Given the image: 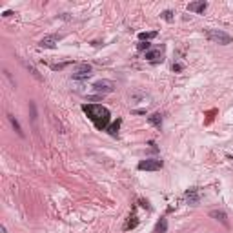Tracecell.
Instances as JSON below:
<instances>
[{"mask_svg": "<svg viewBox=\"0 0 233 233\" xmlns=\"http://www.w3.org/2000/svg\"><path fill=\"white\" fill-rule=\"evenodd\" d=\"M82 111L95 124L96 129H108V126H110V110L108 108H104L100 104H84Z\"/></svg>", "mask_w": 233, "mask_h": 233, "instance_id": "1", "label": "cell"}, {"mask_svg": "<svg viewBox=\"0 0 233 233\" xmlns=\"http://www.w3.org/2000/svg\"><path fill=\"white\" fill-rule=\"evenodd\" d=\"M206 37L215 44H220V46H228L233 42L231 37L228 33H224L222 29H206Z\"/></svg>", "mask_w": 233, "mask_h": 233, "instance_id": "2", "label": "cell"}, {"mask_svg": "<svg viewBox=\"0 0 233 233\" xmlns=\"http://www.w3.org/2000/svg\"><path fill=\"white\" fill-rule=\"evenodd\" d=\"M115 82L113 80H108V78H100V80H96L95 84H93V91L95 93H98V95H110V93H113L115 91Z\"/></svg>", "mask_w": 233, "mask_h": 233, "instance_id": "3", "label": "cell"}, {"mask_svg": "<svg viewBox=\"0 0 233 233\" xmlns=\"http://www.w3.org/2000/svg\"><path fill=\"white\" fill-rule=\"evenodd\" d=\"M71 77L75 80H86V78H89L91 77V66L89 64H77Z\"/></svg>", "mask_w": 233, "mask_h": 233, "instance_id": "4", "label": "cell"}, {"mask_svg": "<svg viewBox=\"0 0 233 233\" xmlns=\"http://www.w3.org/2000/svg\"><path fill=\"white\" fill-rule=\"evenodd\" d=\"M162 160H159V159H146V160H140L138 162V169H142V171H159V169H162Z\"/></svg>", "mask_w": 233, "mask_h": 233, "instance_id": "5", "label": "cell"}, {"mask_svg": "<svg viewBox=\"0 0 233 233\" xmlns=\"http://www.w3.org/2000/svg\"><path fill=\"white\" fill-rule=\"evenodd\" d=\"M144 56H146V60L151 62V64H159V62L164 60V58H162V56H164L162 55V49H150Z\"/></svg>", "mask_w": 233, "mask_h": 233, "instance_id": "6", "label": "cell"}, {"mask_svg": "<svg viewBox=\"0 0 233 233\" xmlns=\"http://www.w3.org/2000/svg\"><path fill=\"white\" fill-rule=\"evenodd\" d=\"M56 44H58V37L56 35H46L44 38L40 40V47H46V49H53V47H56Z\"/></svg>", "mask_w": 233, "mask_h": 233, "instance_id": "7", "label": "cell"}, {"mask_svg": "<svg viewBox=\"0 0 233 233\" xmlns=\"http://www.w3.org/2000/svg\"><path fill=\"white\" fill-rule=\"evenodd\" d=\"M206 7H208V2H204V0H199V2H191V4H188V11H193V13H204Z\"/></svg>", "mask_w": 233, "mask_h": 233, "instance_id": "8", "label": "cell"}, {"mask_svg": "<svg viewBox=\"0 0 233 233\" xmlns=\"http://www.w3.org/2000/svg\"><path fill=\"white\" fill-rule=\"evenodd\" d=\"M209 217H213L215 220H220L226 228L230 226V222H228V217H226V213L224 211H219V209H213V211H209Z\"/></svg>", "mask_w": 233, "mask_h": 233, "instance_id": "9", "label": "cell"}, {"mask_svg": "<svg viewBox=\"0 0 233 233\" xmlns=\"http://www.w3.org/2000/svg\"><path fill=\"white\" fill-rule=\"evenodd\" d=\"M186 200H188L191 206H195L197 202H199V193H197L195 188H191V190H188V191H186Z\"/></svg>", "mask_w": 233, "mask_h": 233, "instance_id": "10", "label": "cell"}, {"mask_svg": "<svg viewBox=\"0 0 233 233\" xmlns=\"http://www.w3.org/2000/svg\"><path fill=\"white\" fill-rule=\"evenodd\" d=\"M7 120L11 122V126H13V128H15V131H16V133H18L20 137H24V131H22V128H20V124H18V120L15 119V117H13V115H11V113H7Z\"/></svg>", "mask_w": 233, "mask_h": 233, "instance_id": "11", "label": "cell"}, {"mask_svg": "<svg viewBox=\"0 0 233 233\" xmlns=\"http://www.w3.org/2000/svg\"><path fill=\"white\" fill-rule=\"evenodd\" d=\"M148 122L151 126H155V128H160L162 126V117H160V113H153L151 117H148Z\"/></svg>", "mask_w": 233, "mask_h": 233, "instance_id": "12", "label": "cell"}, {"mask_svg": "<svg viewBox=\"0 0 233 233\" xmlns=\"http://www.w3.org/2000/svg\"><path fill=\"white\" fill-rule=\"evenodd\" d=\"M22 62H24V66H26V68L29 69V71H31V75H33V77H35V78H37V80H44V77H42L40 73H38V69L35 68V66H33V64H29V62H26V60H22Z\"/></svg>", "mask_w": 233, "mask_h": 233, "instance_id": "13", "label": "cell"}, {"mask_svg": "<svg viewBox=\"0 0 233 233\" xmlns=\"http://www.w3.org/2000/svg\"><path fill=\"white\" fill-rule=\"evenodd\" d=\"M168 231V219H160L155 226V233H166Z\"/></svg>", "mask_w": 233, "mask_h": 233, "instance_id": "14", "label": "cell"}, {"mask_svg": "<svg viewBox=\"0 0 233 233\" xmlns=\"http://www.w3.org/2000/svg\"><path fill=\"white\" fill-rule=\"evenodd\" d=\"M157 37V31H142V33H138V38L144 42H148V40H151V38H155Z\"/></svg>", "mask_w": 233, "mask_h": 233, "instance_id": "15", "label": "cell"}, {"mask_svg": "<svg viewBox=\"0 0 233 233\" xmlns=\"http://www.w3.org/2000/svg\"><path fill=\"white\" fill-rule=\"evenodd\" d=\"M119 126H120V120H115L113 124L108 126V131H110L111 137H117V133H119Z\"/></svg>", "mask_w": 233, "mask_h": 233, "instance_id": "16", "label": "cell"}, {"mask_svg": "<svg viewBox=\"0 0 233 233\" xmlns=\"http://www.w3.org/2000/svg\"><path fill=\"white\" fill-rule=\"evenodd\" d=\"M138 224V220H137V215H135V213H133V215H131V217H129V222H128V224H126V230H129V228H135V226H137Z\"/></svg>", "mask_w": 233, "mask_h": 233, "instance_id": "17", "label": "cell"}, {"mask_svg": "<svg viewBox=\"0 0 233 233\" xmlns=\"http://www.w3.org/2000/svg\"><path fill=\"white\" fill-rule=\"evenodd\" d=\"M160 16H162L164 20H168V22H171V20L175 18V15H173V11H169V9H168V11H164V13L160 15Z\"/></svg>", "mask_w": 233, "mask_h": 233, "instance_id": "18", "label": "cell"}, {"mask_svg": "<svg viewBox=\"0 0 233 233\" xmlns=\"http://www.w3.org/2000/svg\"><path fill=\"white\" fill-rule=\"evenodd\" d=\"M137 47H138V51H146V53H148V51H150V42H140Z\"/></svg>", "mask_w": 233, "mask_h": 233, "instance_id": "19", "label": "cell"}, {"mask_svg": "<svg viewBox=\"0 0 233 233\" xmlns=\"http://www.w3.org/2000/svg\"><path fill=\"white\" fill-rule=\"evenodd\" d=\"M29 108H31V120L35 122V120H37V108H35V102H29Z\"/></svg>", "mask_w": 233, "mask_h": 233, "instance_id": "20", "label": "cell"}, {"mask_svg": "<svg viewBox=\"0 0 233 233\" xmlns=\"http://www.w3.org/2000/svg\"><path fill=\"white\" fill-rule=\"evenodd\" d=\"M173 69H175V71H180V69H182V66H180V64H173Z\"/></svg>", "mask_w": 233, "mask_h": 233, "instance_id": "21", "label": "cell"}, {"mask_svg": "<svg viewBox=\"0 0 233 233\" xmlns=\"http://www.w3.org/2000/svg\"><path fill=\"white\" fill-rule=\"evenodd\" d=\"M133 113H137V115H144V113H146V110H135Z\"/></svg>", "mask_w": 233, "mask_h": 233, "instance_id": "22", "label": "cell"}]
</instances>
